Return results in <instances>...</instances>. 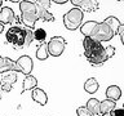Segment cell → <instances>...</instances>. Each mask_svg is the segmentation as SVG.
<instances>
[{"label": "cell", "mask_w": 124, "mask_h": 116, "mask_svg": "<svg viewBox=\"0 0 124 116\" xmlns=\"http://www.w3.org/2000/svg\"><path fill=\"white\" fill-rule=\"evenodd\" d=\"M80 32L83 36L92 37L93 40L103 43V41H110L114 37V32L108 29V26L103 22H97V21H88L85 23H81L79 27Z\"/></svg>", "instance_id": "cell-1"}, {"label": "cell", "mask_w": 124, "mask_h": 116, "mask_svg": "<svg viewBox=\"0 0 124 116\" xmlns=\"http://www.w3.org/2000/svg\"><path fill=\"white\" fill-rule=\"evenodd\" d=\"M83 48H84V56L92 66H101L108 59L102 43L93 40L92 37L88 36L83 37Z\"/></svg>", "instance_id": "cell-2"}, {"label": "cell", "mask_w": 124, "mask_h": 116, "mask_svg": "<svg viewBox=\"0 0 124 116\" xmlns=\"http://www.w3.org/2000/svg\"><path fill=\"white\" fill-rule=\"evenodd\" d=\"M19 10H21L19 21L25 25L26 29L32 30L36 21H39L35 4L32 1H29V0H21L19 1Z\"/></svg>", "instance_id": "cell-3"}, {"label": "cell", "mask_w": 124, "mask_h": 116, "mask_svg": "<svg viewBox=\"0 0 124 116\" xmlns=\"http://www.w3.org/2000/svg\"><path fill=\"white\" fill-rule=\"evenodd\" d=\"M26 34L27 29L21 26H10L5 34L7 41L12 44L16 48H25V41H26Z\"/></svg>", "instance_id": "cell-4"}, {"label": "cell", "mask_w": 124, "mask_h": 116, "mask_svg": "<svg viewBox=\"0 0 124 116\" xmlns=\"http://www.w3.org/2000/svg\"><path fill=\"white\" fill-rule=\"evenodd\" d=\"M83 18H84L83 10H80L79 8H72L63 15V25L70 31L78 30L83 23Z\"/></svg>", "instance_id": "cell-5"}, {"label": "cell", "mask_w": 124, "mask_h": 116, "mask_svg": "<svg viewBox=\"0 0 124 116\" xmlns=\"http://www.w3.org/2000/svg\"><path fill=\"white\" fill-rule=\"evenodd\" d=\"M34 4L36 7V14H38L39 19H41L44 22H53L54 21V15L49 12L50 4H52L50 0H35Z\"/></svg>", "instance_id": "cell-6"}, {"label": "cell", "mask_w": 124, "mask_h": 116, "mask_svg": "<svg viewBox=\"0 0 124 116\" xmlns=\"http://www.w3.org/2000/svg\"><path fill=\"white\" fill-rule=\"evenodd\" d=\"M46 44H48L49 56H52V57H60L61 54L63 53L67 41H66V39L62 37V36H53V37H50V40L46 43Z\"/></svg>", "instance_id": "cell-7"}, {"label": "cell", "mask_w": 124, "mask_h": 116, "mask_svg": "<svg viewBox=\"0 0 124 116\" xmlns=\"http://www.w3.org/2000/svg\"><path fill=\"white\" fill-rule=\"evenodd\" d=\"M16 63H17V67H18V72H21L26 76L30 75L34 68V62L29 56H21L16 61Z\"/></svg>", "instance_id": "cell-8"}, {"label": "cell", "mask_w": 124, "mask_h": 116, "mask_svg": "<svg viewBox=\"0 0 124 116\" xmlns=\"http://www.w3.org/2000/svg\"><path fill=\"white\" fill-rule=\"evenodd\" d=\"M17 81V72L16 71H8L4 72L0 83H1V90L4 92H10L13 88V84Z\"/></svg>", "instance_id": "cell-9"}, {"label": "cell", "mask_w": 124, "mask_h": 116, "mask_svg": "<svg viewBox=\"0 0 124 116\" xmlns=\"http://www.w3.org/2000/svg\"><path fill=\"white\" fill-rule=\"evenodd\" d=\"M75 8H79L83 12H96L98 9V1L97 0H70Z\"/></svg>", "instance_id": "cell-10"}, {"label": "cell", "mask_w": 124, "mask_h": 116, "mask_svg": "<svg viewBox=\"0 0 124 116\" xmlns=\"http://www.w3.org/2000/svg\"><path fill=\"white\" fill-rule=\"evenodd\" d=\"M16 21V13L9 7H1L0 9V23L8 25V23H14Z\"/></svg>", "instance_id": "cell-11"}, {"label": "cell", "mask_w": 124, "mask_h": 116, "mask_svg": "<svg viewBox=\"0 0 124 116\" xmlns=\"http://www.w3.org/2000/svg\"><path fill=\"white\" fill-rule=\"evenodd\" d=\"M31 97H32V101H35L40 106H45L46 102H48V95L41 88H38V87L34 88L32 92H31Z\"/></svg>", "instance_id": "cell-12"}, {"label": "cell", "mask_w": 124, "mask_h": 116, "mask_svg": "<svg viewBox=\"0 0 124 116\" xmlns=\"http://www.w3.org/2000/svg\"><path fill=\"white\" fill-rule=\"evenodd\" d=\"M114 108H116V102H115V101H111V99L100 101V112H101V116L108 115L112 110H114Z\"/></svg>", "instance_id": "cell-13"}, {"label": "cell", "mask_w": 124, "mask_h": 116, "mask_svg": "<svg viewBox=\"0 0 124 116\" xmlns=\"http://www.w3.org/2000/svg\"><path fill=\"white\" fill-rule=\"evenodd\" d=\"M106 97H107V99H111V101H115L116 102L122 97V89L118 85H110L106 89Z\"/></svg>", "instance_id": "cell-14"}, {"label": "cell", "mask_w": 124, "mask_h": 116, "mask_svg": "<svg viewBox=\"0 0 124 116\" xmlns=\"http://www.w3.org/2000/svg\"><path fill=\"white\" fill-rule=\"evenodd\" d=\"M8 71H16V72H18V67H17L16 61L10 59V58H8V57H4L3 66L0 67V73H4V72H8Z\"/></svg>", "instance_id": "cell-15"}, {"label": "cell", "mask_w": 124, "mask_h": 116, "mask_svg": "<svg viewBox=\"0 0 124 116\" xmlns=\"http://www.w3.org/2000/svg\"><path fill=\"white\" fill-rule=\"evenodd\" d=\"M85 107L89 110V112L92 114V116H101V112H100V101L97 99V98L88 99Z\"/></svg>", "instance_id": "cell-16"}, {"label": "cell", "mask_w": 124, "mask_h": 116, "mask_svg": "<svg viewBox=\"0 0 124 116\" xmlns=\"http://www.w3.org/2000/svg\"><path fill=\"white\" fill-rule=\"evenodd\" d=\"M23 87H22V92L21 93H25L27 90H32L34 88H36V85H38V80H36V77L32 76V75H27L25 77V80H23Z\"/></svg>", "instance_id": "cell-17"}, {"label": "cell", "mask_w": 124, "mask_h": 116, "mask_svg": "<svg viewBox=\"0 0 124 116\" xmlns=\"http://www.w3.org/2000/svg\"><path fill=\"white\" fill-rule=\"evenodd\" d=\"M98 88H100V84L94 77H89L84 84V90L87 93H89V94H94L98 90Z\"/></svg>", "instance_id": "cell-18"}, {"label": "cell", "mask_w": 124, "mask_h": 116, "mask_svg": "<svg viewBox=\"0 0 124 116\" xmlns=\"http://www.w3.org/2000/svg\"><path fill=\"white\" fill-rule=\"evenodd\" d=\"M103 23H106V25L108 26V29H110L112 32H114V35L118 34V30H119V27H120V21L116 17H114V15H110V17H107L106 19L103 21Z\"/></svg>", "instance_id": "cell-19"}, {"label": "cell", "mask_w": 124, "mask_h": 116, "mask_svg": "<svg viewBox=\"0 0 124 116\" xmlns=\"http://www.w3.org/2000/svg\"><path fill=\"white\" fill-rule=\"evenodd\" d=\"M49 57V52H48V44L46 43H41L39 44L38 49H36V58L40 61H45Z\"/></svg>", "instance_id": "cell-20"}, {"label": "cell", "mask_w": 124, "mask_h": 116, "mask_svg": "<svg viewBox=\"0 0 124 116\" xmlns=\"http://www.w3.org/2000/svg\"><path fill=\"white\" fill-rule=\"evenodd\" d=\"M45 39H46V32L45 30L43 29H38L34 31V40L39 41L41 44V43H45Z\"/></svg>", "instance_id": "cell-21"}, {"label": "cell", "mask_w": 124, "mask_h": 116, "mask_svg": "<svg viewBox=\"0 0 124 116\" xmlns=\"http://www.w3.org/2000/svg\"><path fill=\"white\" fill-rule=\"evenodd\" d=\"M34 41V31L31 29H27V34H26V41H25V48L29 46L31 43Z\"/></svg>", "instance_id": "cell-22"}, {"label": "cell", "mask_w": 124, "mask_h": 116, "mask_svg": "<svg viewBox=\"0 0 124 116\" xmlns=\"http://www.w3.org/2000/svg\"><path fill=\"white\" fill-rule=\"evenodd\" d=\"M76 114L78 116H92V114L89 112V110L85 106H80V107H78V110H76Z\"/></svg>", "instance_id": "cell-23"}, {"label": "cell", "mask_w": 124, "mask_h": 116, "mask_svg": "<svg viewBox=\"0 0 124 116\" xmlns=\"http://www.w3.org/2000/svg\"><path fill=\"white\" fill-rule=\"evenodd\" d=\"M105 50H106V54H107L108 59H110L111 57H114V54H115V46L108 45V46H106V48H105Z\"/></svg>", "instance_id": "cell-24"}, {"label": "cell", "mask_w": 124, "mask_h": 116, "mask_svg": "<svg viewBox=\"0 0 124 116\" xmlns=\"http://www.w3.org/2000/svg\"><path fill=\"white\" fill-rule=\"evenodd\" d=\"M108 115L110 116H124V110L123 108H114Z\"/></svg>", "instance_id": "cell-25"}, {"label": "cell", "mask_w": 124, "mask_h": 116, "mask_svg": "<svg viewBox=\"0 0 124 116\" xmlns=\"http://www.w3.org/2000/svg\"><path fill=\"white\" fill-rule=\"evenodd\" d=\"M116 35H119L120 36V40H122V44L124 45V23H122L119 27V30H118V34Z\"/></svg>", "instance_id": "cell-26"}, {"label": "cell", "mask_w": 124, "mask_h": 116, "mask_svg": "<svg viewBox=\"0 0 124 116\" xmlns=\"http://www.w3.org/2000/svg\"><path fill=\"white\" fill-rule=\"evenodd\" d=\"M53 3H56V4H65V3H67L69 0H52Z\"/></svg>", "instance_id": "cell-27"}, {"label": "cell", "mask_w": 124, "mask_h": 116, "mask_svg": "<svg viewBox=\"0 0 124 116\" xmlns=\"http://www.w3.org/2000/svg\"><path fill=\"white\" fill-rule=\"evenodd\" d=\"M4 1V0H3ZM5 1H10V3H19L21 0H5Z\"/></svg>", "instance_id": "cell-28"}, {"label": "cell", "mask_w": 124, "mask_h": 116, "mask_svg": "<svg viewBox=\"0 0 124 116\" xmlns=\"http://www.w3.org/2000/svg\"><path fill=\"white\" fill-rule=\"evenodd\" d=\"M3 31H4V25H3V23H0V34H1Z\"/></svg>", "instance_id": "cell-29"}, {"label": "cell", "mask_w": 124, "mask_h": 116, "mask_svg": "<svg viewBox=\"0 0 124 116\" xmlns=\"http://www.w3.org/2000/svg\"><path fill=\"white\" fill-rule=\"evenodd\" d=\"M3 62H4V57H1V56H0V67L3 66Z\"/></svg>", "instance_id": "cell-30"}, {"label": "cell", "mask_w": 124, "mask_h": 116, "mask_svg": "<svg viewBox=\"0 0 124 116\" xmlns=\"http://www.w3.org/2000/svg\"><path fill=\"white\" fill-rule=\"evenodd\" d=\"M1 4H3V0H0V9H1Z\"/></svg>", "instance_id": "cell-31"}, {"label": "cell", "mask_w": 124, "mask_h": 116, "mask_svg": "<svg viewBox=\"0 0 124 116\" xmlns=\"http://www.w3.org/2000/svg\"><path fill=\"white\" fill-rule=\"evenodd\" d=\"M116 1H124V0H116Z\"/></svg>", "instance_id": "cell-32"}, {"label": "cell", "mask_w": 124, "mask_h": 116, "mask_svg": "<svg viewBox=\"0 0 124 116\" xmlns=\"http://www.w3.org/2000/svg\"><path fill=\"white\" fill-rule=\"evenodd\" d=\"M122 108H123V110H124V103H123V107H122Z\"/></svg>", "instance_id": "cell-33"}, {"label": "cell", "mask_w": 124, "mask_h": 116, "mask_svg": "<svg viewBox=\"0 0 124 116\" xmlns=\"http://www.w3.org/2000/svg\"><path fill=\"white\" fill-rule=\"evenodd\" d=\"M0 89H1V83H0Z\"/></svg>", "instance_id": "cell-34"}, {"label": "cell", "mask_w": 124, "mask_h": 116, "mask_svg": "<svg viewBox=\"0 0 124 116\" xmlns=\"http://www.w3.org/2000/svg\"><path fill=\"white\" fill-rule=\"evenodd\" d=\"M0 99H1V95H0Z\"/></svg>", "instance_id": "cell-35"}]
</instances>
